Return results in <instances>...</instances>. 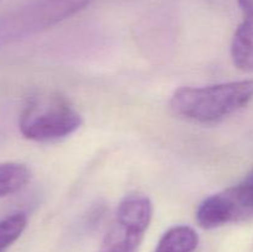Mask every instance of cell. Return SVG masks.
Here are the masks:
<instances>
[{"label": "cell", "instance_id": "cell-1", "mask_svg": "<svg viewBox=\"0 0 253 252\" xmlns=\"http://www.w3.org/2000/svg\"><path fill=\"white\" fill-rule=\"evenodd\" d=\"M253 99V79L207 86H183L170 98L175 115L200 124H214L244 109Z\"/></svg>", "mask_w": 253, "mask_h": 252}, {"label": "cell", "instance_id": "cell-2", "mask_svg": "<svg viewBox=\"0 0 253 252\" xmlns=\"http://www.w3.org/2000/svg\"><path fill=\"white\" fill-rule=\"evenodd\" d=\"M82 124V115L64 96L44 93L30 99L20 116L19 128L27 140L47 143L69 137Z\"/></svg>", "mask_w": 253, "mask_h": 252}, {"label": "cell", "instance_id": "cell-3", "mask_svg": "<svg viewBox=\"0 0 253 252\" xmlns=\"http://www.w3.org/2000/svg\"><path fill=\"white\" fill-rule=\"evenodd\" d=\"M152 215L153 205L147 195L141 193L125 195L105 235L100 252H137Z\"/></svg>", "mask_w": 253, "mask_h": 252}, {"label": "cell", "instance_id": "cell-4", "mask_svg": "<svg viewBox=\"0 0 253 252\" xmlns=\"http://www.w3.org/2000/svg\"><path fill=\"white\" fill-rule=\"evenodd\" d=\"M94 0H42L0 24V43L49 29L69 19Z\"/></svg>", "mask_w": 253, "mask_h": 252}, {"label": "cell", "instance_id": "cell-5", "mask_svg": "<svg viewBox=\"0 0 253 252\" xmlns=\"http://www.w3.org/2000/svg\"><path fill=\"white\" fill-rule=\"evenodd\" d=\"M253 215V169L239 184L205 198L197 209L203 229H216Z\"/></svg>", "mask_w": 253, "mask_h": 252}, {"label": "cell", "instance_id": "cell-6", "mask_svg": "<svg viewBox=\"0 0 253 252\" xmlns=\"http://www.w3.org/2000/svg\"><path fill=\"white\" fill-rule=\"evenodd\" d=\"M244 20L237 27L231 43L234 64L244 72H253V0H237Z\"/></svg>", "mask_w": 253, "mask_h": 252}, {"label": "cell", "instance_id": "cell-7", "mask_svg": "<svg viewBox=\"0 0 253 252\" xmlns=\"http://www.w3.org/2000/svg\"><path fill=\"white\" fill-rule=\"evenodd\" d=\"M199 245V236L193 227L177 225L163 234L155 252H195Z\"/></svg>", "mask_w": 253, "mask_h": 252}, {"label": "cell", "instance_id": "cell-8", "mask_svg": "<svg viewBox=\"0 0 253 252\" xmlns=\"http://www.w3.org/2000/svg\"><path fill=\"white\" fill-rule=\"evenodd\" d=\"M31 173L22 163H0V198L19 192L27 184Z\"/></svg>", "mask_w": 253, "mask_h": 252}, {"label": "cell", "instance_id": "cell-9", "mask_svg": "<svg viewBox=\"0 0 253 252\" xmlns=\"http://www.w3.org/2000/svg\"><path fill=\"white\" fill-rule=\"evenodd\" d=\"M27 217L24 212H14L0 219V252H5L25 231Z\"/></svg>", "mask_w": 253, "mask_h": 252}]
</instances>
